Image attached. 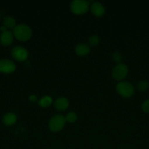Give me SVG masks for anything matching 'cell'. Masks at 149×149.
<instances>
[{"instance_id":"cell-1","label":"cell","mask_w":149,"mask_h":149,"mask_svg":"<svg viewBox=\"0 0 149 149\" xmlns=\"http://www.w3.org/2000/svg\"><path fill=\"white\" fill-rule=\"evenodd\" d=\"M13 36L19 41L26 42L29 40L32 36V31L29 26L25 24H20L13 29Z\"/></svg>"},{"instance_id":"cell-2","label":"cell","mask_w":149,"mask_h":149,"mask_svg":"<svg viewBox=\"0 0 149 149\" xmlns=\"http://www.w3.org/2000/svg\"><path fill=\"white\" fill-rule=\"evenodd\" d=\"M67 122L65 119V116L62 115L57 114L53 116L49 122V128L52 132H57L61 131L65 126V124Z\"/></svg>"},{"instance_id":"cell-3","label":"cell","mask_w":149,"mask_h":149,"mask_svg":"<svg viewBox=\"0 0 149 149\" xmlns=\"http://www.w3.org/2000/svg\"><path fill=\"white\" fill-rule=\"evenodd\" d=\"M116 91L124 97H130L134 93L132 84L128 81H120L116 85Z\"/></svg>"},{"instance_id":"cell-4","label":"cell","mask_w":149,"mask_h":149,"mask_svg":"<svg viewBox=\"0 0 149 149\" xmlns=\"http://www.w3.org/2000/svg\"><path fill=\"white\" fill-rule=\"evenodd\" d=\"M89 4L84 0H74L70 4V10L75 15H83L88 11Z\"/></svg>"},{"instance_id":"cell-5","label":"cell","mask_w":149,"mask_h":149,"mask_svg":"<svg viewBox=\"0 0 149 149\" xmlns=\"http://www.w3.org/2000/svg\"><path fill=\"white\" fill-rule=\"evenodd\" d=\"M128 74V67L125 64L119 63L114 67L112 71L113 79L117 81H121L126 78Z\"/></svg>"},{"instance_id":"cell-6","label":"cell","mask_w":149,"mask_h":149,"mask_svg":"<svg viewBox=\"0 0 149 149\" xmlns=\"http://www.w3.org/2000/svg\"><path fill=\"white\" fill-rule=\"evenodd\" d=\"M11 55L18 61H25L28 58L29 52L26 48L21 46H16L12 49Z\"/></svg>"},{"instance_id":"cell-7","label":"cell","mask_w":149,"mask_h":149,"mask_svg":"<svg viewBox=\"0 0 149 149\" xmlns=\"http://www.w3.org/2000/svg\"><path fill=\"white\" fill-rule=\"evenodd\" d=\"M15 64L10 60H1L0 61V73L12 74L15 70Z\"/></svg>"},{"instance_id":"cell-8","label":"cell","mask_w":149,"mask_h":149,"mask_svg":"<svg viewBox=\"0 0 149 149\" xmlns=\"http://www.w3.org/2000/svg\"><path fill=\"white\" fill-rule=\"evenodd\" d=\"M69 104L70 103H69L68 99L64 97H61L55 100L53 106L56 109L61 111L66 110L69 107Z\"/></svg>"},{"instance_id":"cell-9","label":"cell","mask_w":149,"mask_h":149,"mask_svg":"<svg viewBox=\"0 0 149 149\" xmlns=\"http://www.w3.org/2000/svg\"><path fill=\"white\" fill-rule=\"evenodd\" d=\"M91 11L96 17H102L105 14V7L101 3L94 2L91 5Z\"/></svg>"},{"instance_id":"cell-10","label":"cell","mask_w":149,"mask_h":149,"mask_svg":"<svg viewBox=\"0 0 149 149\" xmlns=\"http://www.w3.org/2000/svg\"><path fill=\"white\" fill-rule=\"evenodd\" d=\"M0 42L4 46H9L13 42V34L10 31H5L2 32L0 36Z\"/></svg>"},{"instance_id":"cell-11","label":"cell","mask_w":149,"mask_h":149,"mask_svg":"<svg viewBox=\"0 0 149 149\" xmlns=\"http://www.w3.org/2000/svg\"><path fill=\"white\" fill-rule=\"evenodd\" d=\"M2 120L6 126H12L17 122V116L13 113H7L3 116Z\"/></svg>"},{"instance_id":"cell-12","label":"cell","mask_w":149,"mask_h":149,"mask_svg":"<svg viewBox=\"0 0 149 149\" xmlns=\"http://www.w3.org/2000/svg\"><path fill=\"white\" fill-rule=\"evenodd\" d=\"M75 52L79 56H85L90 52V47L86 44H78L75 47Z\"/></svg>"},{"instance_id":"cell-13","label":"cell","mask_w":149,"mask_h":149,"mask_svg":"<svg viewBox=\"0 0 149 149\" xmlns=\"http://www.w3.org/2000/svg\"><path fill=\"white\" fill-rule=\"evenodd\" d=\"M3 25L6 29H14L16 26L15 20L11 16H7L4 18Z\"/></svg>"},{"instance_id":"cell-14","label":"cell","mask_w":149,"mask_h":149,"mask_svg":"<svg viewBox=\"0 0 149 149\" xmlns=\"http://www.w3.org/2000/svg\"><path fill=\"white\" fill-rule=\"evenodd\" d=\"M53 100L52 97L50 96H44V97H41L39 100V106L42 108H48L52 103Z\"/></svg>"},{"instance_id":"cell-15","label":"cell","mask_w":149,"mask_h":149,"mask_svg":"<svg viewBox=\"0 0 149 149\" xmlns=\"http://www.w3.org/2000/svg\"><path fill=\"white\" fill-rule=\"evenodd\" d=\"M66 121L70 123H74L77 121V116L74 112H69L65 116Z\"/></svg>"},{"instance_id":"cell-16","label":"cell","mask_w":149,"mask_h":149,"mask_svg":"<svg viewBox=\"0 0 149 149\" xmlns=\"http://www.w3.org/2000/svg\"><path fill=\"white\" fill-rule=\"evenodd\" d=\"M148 82L147 81H145V80H143V81H139V83L137 84V87L140 91L143 92L145 91L148 88Z\"/></svg>"},{"instance_id":"cell-17","label":"cell","mask_w":149,"mask_h":149,"mask_svg":"<svg viewBox=\"0 0 149 149\" xmlns=\"http://www.w3.org/2000/svg\"><path fill=\"white\" fill-rule=\"evenodd\" d=\"M99 43V39L96 35L90 36L89 39V44L91 47H95Z\"/></svg>"},{"instance_id":"cell-18","label":"cell","mask_w":149,"mask_h":149,"mask_svg":"<svg viewBox=\"0 0 149 149\" xmlns=\"http://www.w3.org/2000/svg\"><path fill=\"white\" fill-rule=\"evenodd\" d=\"M112 60L115 63L119 64V63L122 60V56H121V53L119 52H114L112 54Z\"/></svg>"},{"instance_id":"cell-19","label":"cell","mask_w":149,"mask_h":149,"mask_svg":"<svg viewBox=\"0 0 149 149\" xmlns=\"http://www.w3.org/2000/svg\"><path fill=\"white\" fill-rule=\"evenodd\" d=\"M142 110L145 113H149V99L145 100L141 105Z\"/></svg>"},{"instance_id":"cell-20","label":"cell","mask_w":149,"mask_h":149,"mask_svg":"<svg viewBox=\"0 0 149 149\" xmlns=\"http://www.w3.org/2000/svg\"><path fill=\"white\" fill-rule=\"evenodd\" d=\"M37 96L34 95H32L29 96V100L31 102H35L37 101Z\"/></svg>"},{"instance_id":"cell-21","label":"cell","mask_w":149,"mask_h":149,"mask_svg":"<svg viewBox=\"0 0 149 149\" xmlns=\"http://www.w3.org/2000/svg\"><path fill=\"white\" fill-rule=\"evenodd\" d=\"M0 30H1L2 32H4L5 31H7V29H6V28L4 27V26H1V28H0Z\"/></svg>"}]
</instances>
